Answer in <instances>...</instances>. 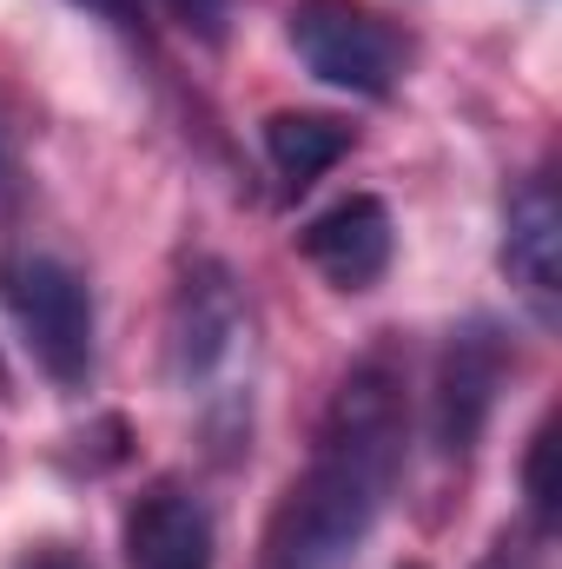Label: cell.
I'll return each mask as SVG.
<instances>
[{"label":"cell","mask_w":562,"mask_h":569,"mask_svg":"<svg viewBox=\"0 0 562 569\" xmlns=\"http://www.w3.org/2000/svg\"><path fill=\"white\" fill-rule=\"evenodd\" d=\"M245 338V311H239V291L219 266H199L192 279L179 284V305H172V365L179 378H212Z\"/></svg>","instance_id":"6"},{"label":"cell","mask_w":562,"mask_h":569,"mask_svg":"<svg viewBox=\"0 0 562 569\" xmlns=\"http://www.w3.org/2000/svg\"><path fill=\"white\" fill-rule=\"evenodd\" d=\"M127 569H212V517L185 490H152L127 517Z\"/></svg>","instance_id":"8"},{"label":"cell","mask_w":562,"mask_h":569,"mask_svg":"<svg viewBox=\"0 0 562 569\" xmlns=\"http://www.w3.org/2000/svg\"><path fill=\"white\" fill-rule=\"evenodd\" d=\"M87 13H107V20H133V0H73Z\"/></svg>","instance_id":"14"},{"label":"cell","mask_w":562,"mask_h":569,"mask_svg":"<svg viewBox=\"0 0 562 569\" xmlns=\"http://www.w3.org/2000/svg\"><path fill=\"white\" fill-rule=\"evenodd\" d=\"M523 483H530V510H536V523L550 530L562 510V490H556V418L530 437V463H523Z\"/></svg>","instance_id":"10"},{"label":"cell","mask_w":562,"mask_h":569,"mask_svg":"<svg viewBox=\"0 0 562 569\" xmlns=\"http://www.w3.org/2000/svg\"><path fill=\"white\" fill-rule=\"evenodd\" d=\"M0 192H7V146H0Z\"/></svg>","instance_id":"15"},{"label":"cell","mask_w":562,"mask_h":569,"mask_svg":"<svg viewBox=\"0 0 562 569\" xmlns=\"http://www.w3.org/2000/svg\"><path fill=\"white\" fill-rule=\"evenodd\" d=\"M265 152L291 192H304L311 179H324L344 152H351V127L331 113H272L265 120Z\"/></svg>","instance_id":"9"},{"label":"cell","mask_w":562,"mask_h":569,"mask_svg":"<svg viewBox=\"0 0 562 569\" xmlns=\"http://www.w3.org/2000/svg\"><path fill=\"white\" fill-rule=\"evenodd\" d=\"M503 371H510V338L490 318H470L450 331V345L436 351V385H430V437L443 457H470V443L496 411Z\"/></svg>","instance_id":"4"},{"label":"cell","mask_w":562,"mask_h":569,"mask_svg":"<svg viewBox=\"0 0 562 569\" xmlns=\"http://www.w3.org/2000/svg\"><path fill=\"white\" fill-rule=\"evenodd\" d=\"M0 305L53 385H87V371H93V298H87L73 266H60L47 252L0 259Z\"/></svg>","instance_id":"2"},{"label":"cell","mask_w":562,"mask_h":569,"mask_svg":"<svg viewBox=\"0 0 562 569\" xmlns=\"http://www.w3.org/2000/svg\"><path fill=\"white\" fill-rule=\"evenodd\" d=\"M172 7V20L185 27V33H199V40H219V27H225V0H165Z\"/></svg>","instance_id":"11"},{"label":"cell","mask_w":562,"mask_h":569,"mask_svg":"<svg viewBox=\"0 0 562 569\" xmlns=\"http://www.w3.org/2000/svg\"><path fill=\"white\" fill-rule=\"evenodd\" d=\"M411 569H418V563H411Z\"/></svg>","instance_id":"16"},{"label":"cell","mask_w":562,"mask_h":569,"mask_svg":"<svg viewBox=\"0 0 562 569\" xmlns=\"http://www.w3.org/2000/svg\"><path fill=\"white\" fill-rule=\"evenodd\" d=\"M13 569H87V557H73V550H27Z\"/></svg>","instance_id":"12"},{"label":"cell","mask_w":562,"mask_h":569,"mask_svg":"<svg viewBox=\"0 0 562 569\" xmlns=\"http://www.w3.org/2000/svg\"><path fill=\"white\" fill-rule=\"evenodd\" d=\"M404 463V371L378 351L338 385L311 470L265 537V569H351Z\"/></svg>","instance_id":"1"},{"label":"cell","mask_w":562,"mask_h":569,"mask_svg":"<svg viewBox=\"0 0 562 569\" xmlns=\"http://www.w3.org/2000/svg\"><path fill=\"white\" fill-rule=\"evenodd\" d=\"M298 252L338 291H364L371 279H384V266H391V212H384V199H371V192L338 199L331 212H318L298 232Z\"/></svg>","instance_id":"5"},{"label":"cell","mask_w":562,"mask_h":569,"mask_svg":"<svg viewBox=\"0 0 562 569\" xmlns=\"http://www.w3.org/2000/svg\"><path fill=\"white\" fill-rule=\"evenodd\" d=\"M503 272L530 298L536 318H556L562 291V206L543 179H530L510 199V226H503Z\"/></svg>","instance_id":"7"},{"label":"cell","mask_w":562,"mask_h":569,"mask_svg":"<svg viewBox=\"0 0 562 569\" xmlns=\"http://www.w3.org/2000/svg\"><path fill=\"white\" fill-rule=\"evenodd\" d=\"M291 47L298 60L344 93H391L404 73V33L371 13L364 0H298L291 7Z\"/></svg>","instance_id":"3"},{"label":"cell","mask_w":562,"mask_h":569,"mask_svg":"<svg viewBox=\"0 0 562 569\" xmlns=\"http://www.w3.org/2000/svg\"><path fill=\"white\" fill-rule=\"evenodd\" d=\"M476 569H530V557H523L516 543H496V550H490V557H483Z\"/></svg>","instance_id":"13"}]
</instances>
